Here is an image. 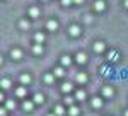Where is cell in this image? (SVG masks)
Wrapping results in <instances>:
<instances>
[{
    "instance_id": "8d00e7d4",
    "label": "cell",
    "mask_w": 128,
    "mask_h": 116,
    "mask_svg": "<svg viewBox=\"0 0 128 116\" xmlns=\"http://www.w3.org/2000/svg\"><path fill=\"white\" fill-rule=\"evenodd\" d=\"M48 116H55V113H50V114Z\"/></svg>"
},
{
    "instance_id": "30bf717a",
    "label": "cell",
    "mask_w": 128,
    "mask_h": 116,
    "mask_svg": "<svg viewBox=\"0 0 128 116\" xmlns=\"http://www.w3.org/2000/svg\"><path fill=\"white\" fill-rule=\"evenodd\" d=\"M75 99H77V101H84V99H86V97H87V94H86V90H84V89H79V90H75Z\"/></svg>"
},
{
    "instance_id": "44dd1931",
    "label": "cell",
    "mask_w": 128,
    "mask_h": 116,
    "mask_svg": "<svg viewBox=\"0 0 128 116\" xmlns=\"http://www.w3.org/2000/svg\"><path fill=\"white\" fill-rule=\"evenodd\" d=\"M113 94H114V90H113V87H104L102 89V96L104 97H113Z\"/></svg>"
},
{
    "instance_id": "277c9868",
    "label": "cell",
    "mask_w": 128,
    "mask_h": 116,
    "mask_svg": "<svg viewBox=\"0 0 128 116\" xmlns=\"http://www.w3.org/2000/svg\"><path fill=\"white\" fill-rule=\"evenodd\" d=\"M92 7H94V10H96V12H102V10L106 9V4H104V0H96Z\"/></svg>"
},
{
    "instance_id": "8fae6325",
    "label": "cell",
    "mask_w": 128,
    "mask_h": 116,
    "mask_svg": "<svg viewBox=\"0 0 128 116\" xmlns=\"http://www.w3.org/2000/svg\"><path fill=\"white\" fill-rule=\"evenodd\" d=\"M28 14H29V17H32V19H36V17H40V9L38 7H31L29 10H28Z\"/></svg>"
},
{
    "instance_id": "52a82bcc",
    "label": "cell",
    "mask_w": 128,
    "mask_h": 116,
    "mask_svg": "<svg viewBox=\"0 0 128 116\" xmlns=\"http://www.w3.org/2000/svg\"><path fill=\"white\" fill-rule=\"evenodd\" d=\"M10 58H12V60H20V58H22V51H20L19 48H12L10 50Z\"/></svg>"
},
{
    "instance_id": "2e32d148",
    "label": "cell",
    "mask_w": 128,
    "mask_h": 116,
    "mask_svg": "<svg viewBox=\"0 0 128 116\" xmlns=\"http://www.w3.org/2000/svg\"><path fill=\"white\" fill-rule=\"evenodd\" d=\"M26 94H28L26 86H20V87H17V89H16V96H17V97H24Z\"/></svg>"
},
{
    "instance_id": "4316f807",
    "label": "cell",
    "mask_w": 128,
    "mask_h": 116,
    "mask_svg": "<svg viewBox=\"0 0 128 116\" xmlns=\"http://www.w3.org/2000/svg\"><path fill=\"white\" fill-rule=\"evenodd\" d=\"M74 99H75V97H72V96H65L63 102H65L67 106H72V104H74Z\"/></svg>"
},
{
    "instance_id": "ba28073f",
    "label": "cell",
    "mask_w": 128,
    "mask_h": 116,
    "mask_svg": "<svg viewBox=\"0 0 128 116\" xmlns=\"http://www.w3.org/2000/svg\"><path fill=\"white\" fill-rule=\"evenodd\" d=\"M60 62H62V67H70V65H72V62H74V58L70 56V55H63Z\"/></svg>"
},
{
    "instance_id": "e575fe53",
    "label": "cell",
    "mask_w": 128,
    "mask_h": 116,
    "mask_svg": "<svg viewBox=\"0 0 128 116\" xmlns=\"http://www.w3.org/2000/svg\"><path fill=\"white\" fill-rule=\"evenodd\" d=\"M2 63H4V56L0 55V65H2Z\"/></svg>"
},
{
    "instance_id": "3957f363",
    "label": "cell",
    "mask_w": 128,
    "mask_h": 116,
    "mask_svg": "<svg viewBox=\"0 0 128 116\" xmlns=\"http://www.w3.org/2000/svg\"><path fill=\"white\" fill-rule=\"evenodd\" d=\"M75 62H77L79 65H84V63H87V55H86L84 51H79V53L75 55Z\"/></svg>"
},
{
    "instance_id": "9c48e42d",
    "label": "cell",
    "mask_w": 128,
    "mask_h": 116,
    "mask_svg": "<svg viewBox=\"0 0 128 116\" xmlns=\"http://www.w3.org/2000/svg\"><path fill=\"white\" fill-rule=\"evenodd\" d=\"M72 90H74V86H72L70 82H63V84H62V92H63V94H70Z\"/></svg>"
},
{
    "instance_id": "8992f818",
    "label": "cell",
    "mask_w": 128,
    "mask_h": 116,
    "mask_svg": "<svg viewBox=\"0 0 128 116\" xmlns=\"http://www.w3.org/2000/svg\"><path fill=\"white\" fill-rule=\"evenodd\" d=\"M46 29H48V31H51V32H55V31L58 29V22H56L55 19H50L48 22H46Z\"/></svg>"
},
{
    "instance_id": "cb8c5ba5",
    "label": "cell",
    "mask_w": 128,
    "mask_h": 116,
    "mask_svg": "<svg viewBox=\"0 0 128 116\" xmlns=\"http://www.w3.org/2000/svg\"><path fill=\"white\" fill-rule=\"evenodd\" d=\"M55 75H53V72H51V74H46V75H44V82H46V84H51V82H55Z\"/></svg>"
},
{
    "instance_id": "74e56055",
    "label": "cell",
    "mask_w": 128,
    "mask_h": 116,
    "mask_svg": "<svg viewBox=\"0 0 128 116\" xmlns=\"http://www.w3.org/2000/svg\"><path fill=\"white\" fill-rule=\"evenodd\" d=\"M43 2H46V0H43Z\"/></svg>"
},
{
    "instance_id": "d6a6232c",
    "label": "cell",
    "mask_w": 128,
    "mask_h": 116,
    "mask_svg": "<svg viewBox=\"0 0 128 116\" xmlns=\"http://www.w3.org/2000/svg\"><path fill=\"white\" fill-rule=\"evenodd\" d=\"M4 99H5V96H4V92H0V102H2Z\"/></svg>"
},
{
    "instance_id": "7402d4cb",
    "label": "cell",
    "mask_w": 128,
    "mask_h": 116,
    "mask_svg": "<svg viewBox=\"0 0 128 116\" xmlns=\"http://www.w3.org/2000/svg\"><path fill=\"white\" fill-rule=\"evenodd\" d=\"M34 41L40 43V44H43V43H44V34H43V32H36V34H34Z\"/></svg>"
},
{
    "instance_id": "d590c367",
    "label": "cell",
    "mask_w": 128,
    "mask_h": 116,
    "mask_svg": "<svg viewBox=\"0 0 128 116\" xmlns=\"http://www.w3.org/2000/svg\"><path fill=\"white\" fill-rule=\"evenodd\" d=\"M123 116H128V109H126V111H125V113H123Z\"/></svg>"
},
{
    "instance_id": "e0dca14e",
    "label": "cell",
    "mask_w": 128,
    "mask_h": 116,
    "mask_svg": "<svg viewBox=\"0 0 128 116\" xmlns=\"http://www.w3.org/2000/svg\"><path fill=\"white\" fill-rule=\"evenodd\" d=\"M53 75L56 78H62L63 75H65V70H63V67H56L55 70H53Z\"/></svg>"
},
{
    "instance_id": "5b68a950",
    "label": "cell",
    "mask_w": 128,
    "mask_h": 116,
    "mask_svg": "<svg viewBox=\"0 0 128 116\" xmlns=\"http://www.w3.org/2000/svg\"><path fill=\"white\" fill-rule=\"evenodd\" d=\"M90 106L94 108V109H101L102 108V99L101 97H92L90 99Z\"/></svg>"
},
{
    "instance_id": "1f68e13d",
    "label": "cell",
    "mask_w": 128,
    "mask_h": 116,
    "mask_svg": "<svg viewBox=\"0 0 128 116\" xmlns=\"http://www.w3.org/2000/svg\"><path fill=\"white\" fill-rule=\"evenodd\" d=\"M74 4H84V0H72Z\"/></svg>"
},
{
    "instance_id": "7c38bea8",
    "label": "cell",
    "mask_w": 128,
    "mask_h": 116,
    "mask_svg": "<svg viewBox=\"0 0 128 116\" xmlns=\"http://www.w3.org/2000/svg\"><path fill=\"white\" fill-rule=\"evenodd\" d=\"M32 108H34V102L29 101V99H26V101L22 102V109H24V111H32Z\"/></svg>"
},
{
    "instance_id": "f546056e",
    "label": "cell",
    "mask_w": 128,
    "mask_h": 116,
    "mask_svg": "<svg viewBox=\"0 0 128 116\" xmlns=\"http://www.w3.org/2000/svg\"><path fill=\"white\" fill-rule=\"evenodd\" d=\"M62 5H72V0H62Z\"/></svg>"
},
{
    "instance_id": "ffe728a7",
    "label": "cell",
    "mask_w": 128,
    "mask_h": 116,
    "mask_svg": "<svg viewBox=\"0 0 128 116\" xmlns=\"http://www.w3.org/2000/svg\"><path fill=\"white\" fill-rule=\"evenodd\" d=\"M77 82L84 86V84L87 82V74H84V72H80V74H77Z\"/></svg>"
},
{
    "instance_id": "6da1fadb",
    "label": "cell",
    "mask_w": 128,
    "mask_h": 116,
    "mask_svg": "<svg viewBox=\"0 0 128 116\" xmlns=\"http://www.w3.org/2000/svg\"><path fill=\"white\" fill-rule=\"evenodd\" d=\"M80 32H82V29H80V26H77V24H74V26H70V28H68V34L72 36V38L80 36Z\"/></svg>"
},
{
    "instance_id": "603a6c76",
    "label": "cell",
    "mask_w": 128,
    "mask_h": 116,
    "mask_svg": "<svg viewBox=\"0 0 128 116\" xmlns=\"http://www.w3.org/2000/svg\"><path fill=\"white\" fill-rule=\"evenodd\" d=\"M55 116H63L65 114V109H63V106H55Z\"/></svg>"
},
{
    "instance_id": "5bb4252c",
    "label": "cell",
    "mask_w": 128,
    "mask_h": 116,
    "mask_svg": "<svg viewBox=\"0 0 128 116\" xmlns=\"http://www.w3.org/2000/svg\"><path fill=\"white\" fill-rule=\"evenodd\" d=\"M32 102H34V104H43V102H44V96H43V94H40V92H38V94H34Z\"/></svg>"
},
{
    "instance_id": "ac0fdd59",
    "label": "cell",
    "mask_w": 128,
    "mask_h": 116,
    "mask_svg": "<svg viewBox=\"0 0 128 116\" xmlns=\"http://www.w3.org/2000/svg\"><path fill=\"white\" fill-rule=\"evenodd\" d=\"M10 86H12V84H10L9 78H2V80H0V89L7 90V89H10Z\"/></svg>"
},
{
    "instance_id": "484cf974",
    "label": "cell",
    "mask_w": 128,
    "mask_h": 116,
    "mask_svg": "<svg viewBox=\"0 0 128 116\" xmlns=\"http://www.w3.org/2000/svg\"><path fill=\"white\" fill-rule=\"evenodd\" d=\"M16 106H17V104H16V101H12V99H9V101H7V104H5V109H16Z\"/></svg>"
},
{
    "instance_id": "836d02e7",
    "label": "cell",
    "mask_w": 128,
    "mask_h": 116,
    "mask_svg": "<svg viewBox=\"0 0 128 116\" xmlns=\"http://www.w3.org/2000/svg\"><path fill=\"white\" fill-rule=\"evenodd\" d=\"M123 4H125V9H128V0H125Z\"/></svg>"
},
{
    "instance_id": "83f0119b",
    "label": "cell",
    "mask_w": 128,
    "mask_h": 116,
    "mask_svg": "<svg viewBox=\"0 0 128 116\" xmlns=\"http://www.w3.org/2000/svg\"><path fill=\"white\" fill-rule=\"evenodd\" d=\"M22 29H28L29 28V20H20V24H19Z\"/></svg>"
},
{
    "instance_id": "f1b7e54d",
    "label": "cell",
    "mask_w": 128,
    "mask_h": 116,
    "mask_svg": "<svg viewBox=\"0 0 128 116\" xmlns=\"http://www.w3.org/2000/svg\"><path fill=\"white\" fill-rule=\"evenodd\" d=\"M0 116H7V109L5 108H0Z\"/></svg>"
},
{
    "instance_id": "d6986e66",
    "label": "cell",
    "mask_w": 128,
    "mask_h": 116,
    "mask_svg": "<svg viewBox=\"0 0 128 116\" xmlns=\"http://www.w3.org/2000/svg\"><path fill=\"white\" fill-rule=\"evenodd\" d=\"M79 113H80V109L77 106H68V116H79Z\"/></svg>"
},
{
    "instance_id": "d4e9b609",
    "label": "cell",
    "mask_w": 128,
    "mask_h": 116,
    "mask_svg": "<svg viewBox=\"0 0 128 116\" xmlns=\"http://www.w3.org/2000/svg\"><path fill=\"white\" fill-rule=\"evenodd\" d=\"M108 60H111V62H116L118 60V51H109V55H108Z\"/></svg>"
},
{
    "instance_id": "9a60e30c",
    "label": "cell",
    "mask_w": 128,
    "mask_h": 116,
    "mask_svg": "<svg viewBox=\"0 0 128 116\" xmlns=\"http://www.w3.org/2000/svg\"><path fill=\"white\" fill-rule=\"evenodd\" d=\"M43 51H44V48H43V44H40V43H36L32 46V53L34 55H43Z\"/></svg>"
},
{
    "instance_id": "7a4b0ae2",
    "label": "cell",
    "mask_w": 128,
    "mask_h": 116,
    "mask_svg": "<svg viewBox=\"0 0 128 116\" xmlns=\"http://www.w3.org/2000/svg\"><path fill=\"white\" fill-rule=\"evenodd\" d=\"M104 50H106V44H104L102 41H96V43L92 44V51H94V53H102Z\"/></svg>"
},
{
    "instance_id": "4fadbf2b",
    "label": "cell",
    "mask_w": 128,
    "mask_h": 116,
    "mask_svg": "<svg viewBox=\"0 0 128 116\" xmlns=\"http://www.w3.org/2000/svg\"><path fill=\"white\" fill-rule=\"evenodd\" d=\"M20 84H22V86H29L31 84V75L29 74H22V75H20Z\"/></svg>"
},
{
    "instance_id": "4dcf8cb0",
    "label": "cell",
    "mask_w": 128,
    "mask_h": 116,
    "mask_svg": "<svg viewBox=\"0 0 128 116\" xmlns=\"http://www.w3.org/2000/svg\"><path fill=\"white\" fill-rule=\"evenodd\" d=\"M86 22L90 24V22H92V17H90V16H86Z\"/></svg>"
}]
</instances>
